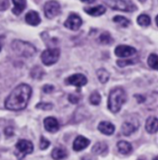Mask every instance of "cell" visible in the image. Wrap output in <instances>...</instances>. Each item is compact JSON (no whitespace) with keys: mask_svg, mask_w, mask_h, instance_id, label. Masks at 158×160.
<instances>
[{"mask_svg":"<svg viewBox=\"0 0 158 160\" xmlns=\"http://www.w3.org/2000/svg\"><path fill=\"white\" fill-rule=\"evenodd\" d=\"M126 101H127L126 91L122 87H116L109 92L107 108L110 110V112L114 114L118 113L122 106L126 103Z\"/></svg>","mask_w":158,"mask_h":160,"instance_id":"7a4b0ae2","label":"cell"},{"mask_svg":"<svg viewBox=\"0 0 158 160\" xmlns=\"http://www.w3.org/2000/svg\"><path fill=\"white\" fill-rule=\"evenodd\" d=\"M8 3H9L8 1H1V2H0V11L6 10V9L8 8V6H9Z\"/></svg>","mask_w":158,"mask_h":160,"instance_id":"836d02e7","label":"cell"},{"mask_svg":"<svg viewBox=\"0 0 158 160\" xmlns=\"http://www.w3.org/2000/svg\"><path fill=\"white\" fill-rule=\"evenodd\" d=\"M83 10L89 14L91 16H93V17H98V16H102L103 14L106 13V8L102 6V5H99V6H95V7H90V8H84Z\"/></svg>","mask_w":158,"mask_h":160,"instance_id":"e0dca14e","label":"cell"},{"mask_svg":"<svg viewBox=\"0 0 158 160\" xmlns=\"http://www.w3.org/2000/svg\"><path fill=\"white\" fill-rule=\"evenodd\" d=\"M89 144H90V140L89 139H87V138L82 136V135H79V136L75 138V140L73 142V150L76 151V152L82 151L85 148H87Z\"/></svg>","mask_w":158,"mask_h":160,"instance_id":"4fadbf2b","label":"cell"},{"mask_svg":"<svg viewBox=\"0 0 158 160\" xmlns=\"http://www.w3.org/2000/svg\"><path fill=\"white\" fill-rule=\"evenodd\" d=\"M32 87L26 83H21L15 87L5 100V107L8 110L20 111L24 109L32 96Z\"/></svg>","mask_w":158,"mask_h":160,"instance_id":"6da1fadb","label":"cell"},{"mask_svg":"<svg viewBox=\"0 0 158 160\" xmlns=\"http://www.w3.org/2000/svg\"><path fill=\"white\" fill-rule=\"evenodd\" d=\"M137 23L141 27H147L151 24V18L147 14H141L137 18Z\"/></svg>","mask_w":158,"mask_h":160,"instance_id":"d4e9b609","label":"cell"},{"mask_svg":"<svg viewBox=\"0 0 158 160\" xmlns=\"http://www.w3.org/2000/svg\"><path fill=\"white\" fill-rule=\"evenodd\" d=\"M1 49H2V45H1V42H0V52H1Z\"/></svg>","mask_w":158,"mask_h":160,"instance_id":"8d00e7d4","label":"cell"},{"mask_svg":"<svg viewBox=\"0 0 158 160\" xmlns=\"http://www.w3.org/2000/svg\"><path fill=\"white\" fill-rule=\"evenodd\" d=\"M101 99H102L101 94L97 91L92 92L90 94V97H89L90 103L93 106H98L101 103Z\"/></svg>","mask_w":158,"mask_h":160,"instance_id":"484cf974","label":"cell"},{"mask_svg":"<svg viewBox=\"0 0 158 160\" xmlns=\"http://www.w3.org/2000/svg\"><path fill=\"white\" fill-rule=\"evenodd\" d=\"M5 133H6L7 136H11V135H13V129L10 128V127H7V128L5 130Z\"/></svg>","mask_w":158,"mask_h":160,"instance_id":"e575fe53","label":"cell"},{"mask_svg":"<svg viewBox=\"0 0 158 160\" xmlns=\"http://www.w3.org/2000/svg\"><path fill=\"white\" fill-rule=\"evenodd\" d=\"M45 129L51 133H55L59 130V123L57 119L54 117H47L44 120Z\"/></svg>","mask_w":158,"mask_h":160,"instance_id":"7c38bea8","label":"cell"},{"mask_svg":"<svg viewBox=\"0 0 158 160\" xmlns=\"http://www.w3.org/2000/svg\"><path fill=\"white\" fill-rule=\"evenodd\" d=\"M81 2H82V3H93L94 1H93V0H91V1H87V0H81Z\"/></svg>","mask_w":158,"mask_h":160,"instance_id":"d590c367","label":"cell"},{"mask_svg":"<svg viewBox=\"0 0 158 160\" xmlns=\"http://www.w3.org/2000/svg\"><path fill=\"white\" fill-rule=\"evenodd\" d=\"M107 6L115 10H120L124 12H133L138 9L137 6L131 1L125 0H115V1H106Z\"/></svg>","mask_w":158,"mask_h":160,"instance_id":"277c9868","label":"cell"},{"mask_svg":"<svg viewBox=\"0 0 158 160\" xmlns=\"http://www.w3.org/2000/svg\"><path fill=\"white\" fill-rule=\"evenodd\" d=\"M98 130L105 135H112L116 131V127L109 121H101L98 124Z\"/></svg>","mask_w":158,"mask_h":160,"instance_id":"5bb4252c","label":"cell"},{"mask_svg":"<svg viewBox=\"0 0 158 160\" xmlns=\"http://www.w3.org/2000/svg\"><path fill=\"white\" fill-rule=\"evenodd\" d=\"M153 160H158V159H157V158L156 157V158H154V159H153Z\"/></svg>","mask_w":158,"mask_h":160,"instance_id":"74e56055","label":"cell"},{"mask_svg":"<svg viewBox=\"0 0 158 160\" xmlns=\"http://www.w3.org/2000/svg\"><path fill=\"white\" fill-rule=\"evenodd\" d=\"M16 149L22 155V158L24 156L30 155L33 152V144L32 142L28 140H20L16 143Z\"/></svg>","mask_w":158,"mask_h":160,"instance_id":"8fae6325","label":"cell"},{"mask_svg":"<svg viewBox=\"0 0 158 160\" xmlns=\"http://www.w3.org/2000/svg\"><path fill=\"white\" fill-rule=\"evenodd\" d=\"M116 146L119 153L122 155H129L132 151V145L127 141H119Z\"/></svg>","mask_w":158,"mask_h":160,"instance_id":"44dd1931","label":"cell"},{"mask_svg":"<svg viewBox=\"0 0 158 160\" xmlns=\"http://www.w3.org/2000/svg\"><path fill=\"white\" fill-rule=\"evenodd\" d=\"M115 55L117 57V58H131L132 56H134L136 53H137V50L136 48H134L133 46H126V45H119L115 48V51H114Z\"/></svg>","mask_w":158,"mask_h":160,"instance_id":"52a82bcc","label":"cell"},{"mask_svg":"<svg viewBox=\"0 0 158 160\" xmlns=\"http://www.w3.org/2000/svg\"><path fill=\"white\" fill-rule=\"evenodd\" d=\"M66 82L69 85H73L75 87L81 88L82 86L87 84L88 80H87L85 75H83L81 73H76V74H73V75L69 76L67 79Z\"/></svg>","mask_w":158,"mask_h":160,"instance_id":"9c48e42d","label":"cell"},{"mask_svg":"<svg viewBox=\"0 0 158 160\" xmlns=\"http://www.w3.org/2000/svg\"><path fill=\"white\" fill-rule=\"evenodd\" d=\"M51 156L53 158V159L55 160H63L65 158H67L68 157V152L67 150L64 148V147H56L53 149L52 153H51Z\"/></svg>","mask_w":158,"mask_h":160,"instance_id":"d6986e66","label":"cell"},{"mask_svg":"<svg viewBox=\"0 0 158 160\" xmlns=\"http://www.w3.org/2000/svg\"><path fill=\"white\" fill-rule=\"evenodd\" d=\"M96 75H97L98 81L103 84L106 83L109 81V78H110L109 72L106 69H99L96 71Z\"/></svg>","mask_w":158,"mask_h":160,"instance_id":"7402d4cb","label":"cell"},{"mask_svg":"<svg viewBox=\"0 0 158 160\" xmlns=\"http://www.w3.org/2000/svg\"><path fill=\"white\" fill-rule=\"evenodd\" d=\"M50 145V141H48L47 139L44 136H41L40 139V149L41 150H45L49 147Z\"/></svg>","mask_w":158,"mask_h":160,"instance_id":"f546056e","label":"cell"},{"mask_svg":"<svg viewBox=\"0 0 158 160\" xmlns=\"http://www.w3.org/2000/svg\"><path fill=\"white\" fill-rule=\"evenodd\" d=\"M146 132L150 134L156 133L158 130V121L156 117H149L145 123Z\"/></svg>","mask_w":158,"mask_h":160,"instance_id":"2e32d148","label":"cell"},{"mask_svg":"<svg viewBox=\"0 0 158 160\" xmlns=\"http://www.w3.org/2000/svg\"><path fill=\"white\" fill-rule=\"evenodd\" d=\"M60 4L57 1H47L45 3L44 11L47 19H53L60 13Z\"/></svg>","mask_w":158,"mask_h":160,"instance_id":"8992f818","label":"cell"},{"mask_svg":"<svg viewBox=\"0 0 158 160\" xmlns=\"http://www.w3.org/2000/svg\"><path fill=\"white\" fill-rule=\"evenodd\" d=\"M44 74H45V72H44L43 69L39 68V67H38V71H36L34 69H32V76L33 78H35V76H36V78L42 79V76H43Z\"/></svg>","mask_w":158,"mask_h":160,"instance_id":"4dcf8cb0","label":"cell"},{"mask_svg":"<svg viewBox=\"0 0 158 160\" xmlns=\"http://www.w3.org/2000/svg\"><path fill=\"white\" fill-rule=\"evenodd\" d=\"M13 51L20 57L31 58L36 53L35 46L22 40H14L11 44Z\"/></svg>","mask_w":158,"mask_h":160,"instance_id":"3957f363","label":"cell"},{"mask_svg":"<svg viewBox=\"0 0 158 160\" xmlns=\"http://www.w3.org/2000/svg\"><path fill=\"white\" fill-rule=\"evenodd\" d=\"M54 90H55V87L52 84H45V86L43 87V91L45 93H51Z\"/></svg>","mask_w":158,"mask_h":160,"instance_id":"d6a6232c","label":"cell"},{"mask_svg":"<svg viewBox=\"0 0 158 160\" xmlns=\"http://www.w3.org/2000/svg\"><path fill=\"white\" fill-rule=\"evenodd\" d=\"M60 57V49L54 47V48H48L41 55V60L45 66H52L56 64Z\"/></svg>","mask_w":158,"mask_h":160,"instance_id":"5b68a950","label":"cell"},{"mask_svg":"<svg viewBox=\"0 0 158 160\" xmlns=\"http://www.w3.org/2000/svg\"><path fill=\"white\" fill-rule=\"evenodd\" d=\"M82 24V20L81 16H79L76 13H71L69 14L68 19L64 22V26L71 31H78Z\"/></svg>","mask_w":158,"mask_h":160,"instance_id":"ba28073f","label":"cell"},{"mask_svg":"<svg viewBox=\"0 0 158 160\" xmlns=\"http://www.w3.org/2000/svg\"><path fill=\"white\" fill-rule=\"evenodd\" d=\"M53 104H50V103H44V102H41L39 104L36 105V108H39V109H43V110H51L53 108Z\"/></svg>","mask_w":158,"mask_h":160,"instance_id":"f1b7e54d","label":"cell"},{"mask_svg":"<svg viewBox=\"0 0 158 160\" xmlns=\"http://www.w3.org/2000/svg\"><path fill=\"white\" fill-rule=\"evenodd\" d=\"M12 3L14 4V8H12V13L17 16L22 13V11L26 8L27 6V2L24 0H13Z\"/></svg>","mask_w":158,"mask_h":160,"instance_id":"ffe728a7","label":"cell"},{"mask_svg":"<svg viewBox=\"0 0 158 160\" xmlns=\"http://www.w3.org/2000/svg\"><path fill=\"white\" fill-rule=\"evenodd\" d=\"M148 65L150 68L156 70L158 69V58L156 54H151L148 58Z\"/></svg>","mask_w":158,"mask_h":160,"instance_id":"4316f807","label":"cell"},{"mask_svg":"<svg viewBox=\"0 0 158 160\" xmlns=\"http://www.w3.org/2000/svg\"><path fill=\"white\" fill-rule=\"evenodd\" d=\"M25 22L31 26H37L41 23V18L37 11L31 10L25 15Z\"/></svg>","mask_w":158,"mask_h":160,"instance_id":"9a60e30c","label":"cell"},{"mask_svg":"<svg viewBox=\"0 0 158 160\" xmlns=\"http://www.w3.org/2000/svg\"><path fill=\"white\" fill-rule=\"evenodd\" d=\"M68 101L71 103V104H78L80 102V96L78 94H75V93H70L68 94Z\"/></svg>","mask_w":158,"mask_h":160,"instance_id":"1f68e13d","label":"cell"},{"mask_svg":"<svg viewBox=\"0 0 158 160\" xmlns=\"http://www.w3.org/2000/svg\"><path fill=\"white\" fill-rule=\"evenodd\" d=\"M98 40L102 45H110L113 42V38L108 32H105L101 33Z\"/></svg>","mask_w":158,"mask_h":160,"instance_id":"cb8c5ba5","label":"cell"},{"mask_svg":"<svg viewBox=\"0 0 158 160\" xmlns=\"http://www.w3.org/2000/svg\"><path fill=\"white\" fill-rule=\"evenodd\" d=\"M136 64V60L134 59H118L116 60V65L120 68H124L126 66H130V65H134Z\"/></svg>","mask_w":158,"mask_h":160,"instance_id":"83f0119b","label":"cell"},{"mask_svg":"<svg viewBox=\"0 0 158 160\" xmlns=\"http://www.w3.org/2000/svg\"><path fill=\"white\" fill-rule=\"evenodd\" d=\"M107 152H108V146L104 142H96L91 148V153L94 155H97V156H104Z\"/></svg>","mask_w":158,"mask_h":160,"instance_id":"ac0fdd59","label":"cell"},{"mask_svg":"<svg viewBox=\"0 0 158 160\" xmlns=\"http://www.w3.org/2000/svg\"><path fill=\"white\" fill-rule=\"evenodd\" d=\"M113 22L115 23H116V24H118V25H120L123 28H127L131 24V22L129 19H127L126 17L120 16V15L115 16L113 18Z\"/></svg>","mask_w":158,"mask_h":160,"instance_id":"603a6c76","label":"cell"},{"mask_svg":"<svg viewBox=\"0 0 158 160\" xmlns=\"http://www.w3.org/2000/svg\"><path fill=\"white\" fill-rule=\"evenodd\" d=\"M140 123L138 119H131V120H126L123 122L121 126V132L125 136H130L133 134L136 131L139 129Z\"/></svg>","mask_w":158,"mask_h":160,"instance_id":"30bf717a","label":"cell"}]
</instances>
